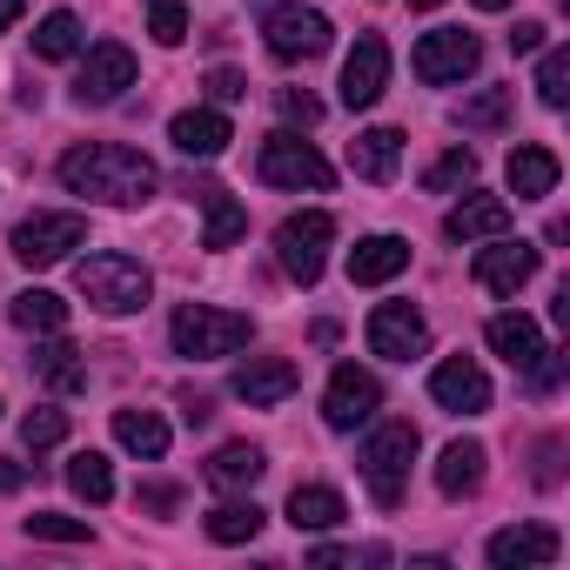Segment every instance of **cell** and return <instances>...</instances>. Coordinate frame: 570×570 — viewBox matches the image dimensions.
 Listing matches in <instances>:
<instances>
[{"label": "cell", "instance_id": "cell-11", "mask_svg": "<svg viewBox=\"0 0 570 570\" xmlns=\"http://www.w3.org/2000/svg\"><path fill=\"white\" fill-rule=\"evenodd\" d=\"M376 410H383L376 370L343 363V370L330 376V390H323V423H330V430H363V423H376Z\"/></svg>", "mask_w": 570, "mask_h": 570}, {"label": "cell", "instance_id": "cell-9", "mask_svg": "<svg viewBox=\"0 0 570 570\" xmlns=\"http://www.w3.org/2000/svg\"><path fill=\"white\" fill-rule=\"evenodd\" d=\"M410 68H416V81H430V88H456V81H470V75L483 68V41H476L470 28H436V35L416 41Z\"/></svg>", "mask_w": 570, "mask_h": 570}, {"label": "cell", "instance_id": "cell-27", "mask_svg": "<svg viewBox=\"0 0 570 570\" xmlns=\"http://www.w3.org/2000/svg\"><path fill=\"white\" fill-rule=\"evenodd\" d=\"M343 517H350L343 490H330V483H296L289 490V523L296 530H336Z\"/></svg>", "mask_w": 570, "mask_h": 570}, {"label": "cell", "instance_id": "cell-13", "mask_svg": "<svg viewBox=\"0 0 570 570\" xmlns=\"http://www.w3.org/2000/svg\"><path fill=\"white\" fill-rule=\"evenodd\" d=\"M423 350H430L423 309H410V303H376V309H370V356L410 363V356H423Z\"/></svg>", "mask_w": 570, "mask_h": 570}, {"label": "cell", "instance_id": "cell-15", "mask_svg": "<svg viewBox=\"0 0 570 570\" xmlns=\"http://www.w3.org/2000/svg\"><path fill=\"white\" fill-rule=\"evenodd\" d=\"M228 390H235L248 410H275V403H289V396L303 390V370H296L289 356H248Z\"/></svg>", "mask_w": 570, "mask_h": 570}, {"label": "cell", "instance_id": "cell-8", "mask_svg": "<svg viewBox=\"0 0 570 570\" xmlns=\"http://www.w3.org/2000/svg\"><path fill=\"white\" fill-rule=\"evenodd\" d=\"M88 242V222L75 215V208H41V215H28L21 228H14V262H28V268H55V262H68L75 248Z\"/></svg>", "mask_w": 570, "mask_h": 570}, {"label": "cell", "instance_id": "cell-18", "mask_svg": "<svg viewBox=\"0 0 570 570\" xmlns=\"http://www.w3.org/2000/svg\"><path fill=\"white\" fill-rule=\"evenodd\" d=\"M557 550H563V537L550 523H510L483 543V557L497 570H543V563H557Z\"/></svg>", "mask_w": 570, "mask_h": 570}, {"label": "cell", "instance_id": "cell-37", "mask_svg": "<svg viewBox=\"0 0 570 570\" xmlns=\"http://www.w3.org/2000/svg\"><path fill=\"white\" fill-rule=\"evenodd\" d=\"M61 436H68V410L41 403V410H28V416H21V443H28V450H55Z\"/></svg>", "mask_w": 570, "mask_h": 570}, {"label": "cell", "instance_id": "cell-33", "mask_svg": "<svg viewBox=\"0 0 570 570\" xmlns=\"http://www.w3.org/2000/svg\"><path fill=\"white\" fill-rule=\"evenodd\" d=\"M68 490L88 497V503H108V497H115V470H108V456H101V450H75V456H68Z\"/></svg>", "mask_w": 570, "mask_h": 570}, {"label": "cell", "instance_id": "cell-17", "mask_svg": "<svg viewBox=\"0 0 570 570\" xmlns=\"http://www.w3.org/2000/svg\"><path fill=\"white\" fill-rule=\"evenodd\" d=\"M390 88V41L383 35H356L350 61H343V108H376Z\"/></svg>", "mask_w": 570, "mask_h": 570}, {"label": "cell", "instance_id": "cell-30", "mask_svg": "<svg viewBox=\"0 0 570 570\" xmlns=\"http://www.w3.org/2000/svg\"><path fill=\"white\" fill-rule=\"evenodd\" d=\"M262 523H268V510H262L255 497H235V503H215V510L202 517V530H208L215 543H255V537H262Z\"/></svg>", "mask_w": 570, "mask_h": 570}, {"label": "cell", "instance_id": "cell-26", "mask_svg": "<svg viewBox=\"0 0 570 570\" xmlns=\"http://www.w3.org/2000/svg\"><path fill=\"white\" fill-rule=\"evenodd\" d=\"M490 350L510 363V370H523V363H537V350H543V330L530 323V316H517V309H503V316H490Z\"/></svg>", "mask_w": 570, "mask_h": 570}, {"label": "cell", "instance_id": "cell-28", "mask_svg": "<svg viewBox=\"0 0 570 570\" xmlns=\"http://www.w3.org/2000/svg\"><path fill=\"white\" fill-rule=\"evenodd\" d=\"M115 443H121L128 456L161 463V456H168V423H161L155 410H115Z\"/></svg>", "mask_w": 570, "mask_h": 570}, {"label": "cell", "instance_id": "cell-10", "mask_svg": "<svg viewBox=\"0 0 570 570\" xmlns=\"http://www.w3.org/2000/svg\"><path fill=\"white\" fill-rule=\"evenodd\" d=\"M128 88H135V55L121 41H95L88 61H81V75H75V101L81 108H115Z\"/></svg>", "mask_w": 570, "mask_h": 570}, {"label": "cell", "instance_id": "cell-44", "mask_svg": "<svg viewBox=\"0 0 570 570\" xmlns=\"http://www.w3.org/2000/svg\"><path fill=\"white\" fill-rule=\"evenodd\" d=\"M557 463H563V443H557V436H550V443H543V450H537V483H543V490H557V476H563V470H557Z\"/></svg>", "mask_w": 570, "mask_h": 570}, {"label": "cell", "instance_id": "cell-25", "mask_svg": "<svg viewBox=\"0 0 570 570\" xmlns=\"http://www.w3.org/2000/svg\"><path fill=\"white\" fill-rule=\"evenodd\" d=\"M557 175H563V161H557L550 148H537V141L510 148V195H517V202H543V195H557Z\"/></svg>", "mask_w": 570, "mask_h": 570}, {"label": "cell", "instance_id": "cell-19", "mask_svg": "<svg viewBox=\"0 0 570 570\" xmlns=\"http://www.w3.org/2000/svg\"><path fill=\"white\" fill-rule=\"evenodd\" d=\"M168 141H175L188 161H215V155L235 141V128H228L222 108H181V115L168 121Z\"/></svg>", "mask_w": 570, "mask_h": 570}, {"label": "cell", "instance_id": "cell-2", "mask_svg": "<svg viewBox=\"0 0 570 570\" xmlns=\"http://www.w3.org/2000/svg\"><path fill=\"white\" fill-rule=\"evenodd\" d=\"M75 289H81L88 309H101V316H135V309H148V296H155V275H148L135 255H121V248H95V255L75 262Z\"/></svg>", "mask_w": 570, "mask_h": 570}, {"label": "cell", "instance_id": "cell-31", "mask_svg": "<svg viewBox=\"0 0 570 570\" xmlns=\"http://www.w3.org/2000/svg\"><path fill=\"white\" fill-rule=\"evenodd\" d=\"M8 316H14V330H28V336H55V330H68V303H61L55 289H21V296L8 303Z\"/></svg>", "mask_w": 570, "mask_h": 570}, {"label": "cell", "instance_id": "cell-49", "mask_svg": "<svg viewBox=\"0 0 570 570\" xmlns=\"http://www.w3.org/2000/svg\"><path fill=\"white\" fill-rule=\"evenodd\" d=\"M410 8H416V14H430V8H443V0H410Z\"/></svg>", "mask_w": 570, "mask_h": 570}, {"label": "cell", "instance_id": "cell-23", "mask_svg": "<svg viewBox=\"0 0 570 570\" xmlns=\"http://www.w3.org/2000/svg\"><path fill=\"white\" fill-rule=\"evenodd\" d=\"M483 463H490V450L476 443V436H456L443 456H436V490L456 503V497H476L483 490Z\"/></svg>", "mask_w": 570, "mask_h": 570}, {"label": "cell", "instance_id": "cell-29", "mask_svg": "<svg viewBox=\"0 0 570 570\" xmlns=\"http://www.w3.org/2000/svg\"><path fill=\"white\" fill-rule=\"evenodd\" d=\"M262 470H268V456H262L255 443H222V450L208 456V483H215V490H255Z\"/></svg>", "mask_w": 570, "mask_h": 570}, {"label": "cell", "instance_id": "cell-47", "mask_svg": "<svg viewBox=\"0 0 570 570\" xmlns=\"http://www.w3.org/2000/svg\"><path fill=\"white\" fill-rule=\"evenodd\" d=\"M21 14H28V0H0V35H8V28H14Z\"/></svg>", "mask_w": 570, "mask_h": 570}, {"label": "cell", "instance_id": "cell-3", "mask_svg": "<svg viewBox=\"0 0 570 570\" xmlns=\"http://www.w3.org/2000/svg\"><path fill=\"white\" fill-rule=\"evenodd\" d=\"M363 483H370V497L383 503V510H396L403 497H410V463H416V423H403V416H390V423H376L370 436H363Z\"/></svg>", "mask_w": 570, "mask_h": 570}, {"label": "cell", "instance_id": "cell-34", "mask_svg": "<svg viewBox=\"0 0 570 570\" xmlns=\"http://www.w3.org/2000/svg\"><path fill=\"white\" fill-rule=\"evenodd\" d=\"M35 55H41V61H75V55H81V21H75L68 8H55V14L35 28Z\"/></svg>", "mask_w": 570, "mask_h": 570}, {"label": "cell", "instance_id": "cell-39", "mask_svg": "<svg viewBox=\"0 0 570 570\" xmlns=\"http://www.w3.org/2000/svg\"><path fill=\"white\" fill-rule=\"evenodd\" d=\"M28 537H41V543H88V523L81 517H61V510H35L28 517Z\"/></svg>", "mask_w": 570, "mask_h": 570}, {"label": "cell", "instance_id": "cell-1", "mask_svg": "<svg viewBox=\"0 0 570 570\" xmlns=\"http://www.w3.org/2000/svg\"><path fill=\"white\" fill-rule=\"evenodd\" d=\"M61 188L68 195H88V202H108V208H141L161 175L141 148H121V141H81L61 155Z\"/></svg>", "mask_w": 570, "mask_h": 570}, {"label": "cell", "instance_id": "cell-24", "mask_svg": "<svg viewBox=\"0 0 570 570\" xmlns=\"http://www.w3.org/2000/svg\"><path fill=\"white\" fill-rule=\"evenodd\" d=\"M350 168L363 181H396V168H403V128H363L350 141Z\"/></svg>", "mask_w": 570, "mask_h": 570}, {"label": "cell", "instance_id": "cell-36", "mask_svg": "<svg viewBox=\"0 0 570 570\" xmlns=\"http://www.w3.org/2000/svg\"><path fill=\"white\" fill-rule=\"evenodd\" d=\"M537 101L543 108H563L570 101V48H537Z\"/></svg>", "mask_w": 570, "mask_h": 570}, {"label": "cell", "instance_id": "cell-16", "mask_svg": "<svg viewBox=\"0 0 570 570\" xmlns=\"http://www.w3.org/2000/svg\"><path fill=\"white\" fill-rule=\"evenodd\" d=\"M537 275V248L530 242H510V235H490V248H476V282L490 296L517 303V289Z\"/></svg>", "mask_w": 570, "mask_h": 570}, {"label": "cell", "instance_id": "cell-35", "mask_svg": "<svg viewBox=\"0 0 570 570\" xmlns=\"http://www.w3.org/2000/svg\"><path fill=\"white\" fill-rule=\"evenodd\" d=\"M470 181H476V148H463V141L423 168V188L430 195H450V188H470Z\"/></svg>", "mask_w": 570, "mask_h": 570}, {"label": "cell", "instance_id": "cell-42", "mask_svg": "<svg viewBox=\"0 0 570 570\" xmlns=\"http://www.w3.org/2000/svg\"><path fill=\"white\" fill-rule=\"evenodd\" d=\"M242 95H248V75H235V68L208 75V101H242Z\"/></svg>", "mask_w": 570, "mask_h": 570}, {"label": "cell", "instance_id": "cell-43", "mask_svg": "<svg viewBox=\"0 0 570 570\" xmlns=\"http://www.w3.org/2000/svg\"><path fill=\"white\" fill-rule=\"evenodd\" d=\"M135 503H141V510H155V517H168V510L181 503V490H175V483H141V497H135Z\"/></svg>", "mask_w": 570, "mask_h": 570}, {"label": "cell", "instance_id": "cell-21", "mask_svg": "<svg viewBox=\"0 0 570 570\" xmlns=\"http://www.w3.org/2000/svg\"><path fill=\"white\" fill-rule=\"evenodd\" d=\"M443 235H450V242H490V235H510V202H503V195H463V202L443 215Z\"/></svg>", "mask_w": 570, "mask_h": 570}, {"label": "cell", "instance_id": "cell-45", "mask_svg": "<svg viewBox=\"0 0 570 570\" xmlns=\"http://www.w3.org/2000/svg\"><path fill=\"white\" fill-rule=\"evenodd\" d=\"M543 35H550L543 21H517V35H510V55H537V48H543Z\"/></svg>", "mask_w": 570, "mask_h": 570}, {"label": "cell", "instance_id": "cell-20", "mask_svg": "<svg viewBox=\"0 0 570 570\" xmlns=\"http://www.w3.org/2000/svg\"><path fill=\"white\" fill-rule=\"evenodd\" d=\"M410 268V242L403 235H363L350 248V282L356 289H383V282H396Z\"/></svg>", "mask_w": 570, "mask_h": 570}, {"label": "cell", "instance_id": "cell-5", "mask_svg": "<svg viewBox=\"0 0 570 570\" xmlns=\"http://www.w3.org/2000/svg\"><path fill=\"white\" fill-rule=\"evenodd\" d=\"M330 242H336V215L330 208H296L289 222L275 228V262L289 282H303V289H316L323 268H330Z\"/></svg>", "mask_w": 570, "mask_h": 570}, {"label": "cell", "instance_id": "cell-38", "mask_svg": "<svg viewBox=\"0 0 570 570\" xmlns=\"http://www.w3.org/2000/svg\"><path fill=\"white\" fill-rule=\"evenodd\" d=\"M148 35L161 48H181L188 41V8H181V0H148Z\"/></svg>", "mask_w": 570, "mask_h": 570}, {"label": "cell", "instance_id": "cell-40", "mask_svg": "<svg viewBox=\"0 0 570 570\" xmlns=\"http://www.w3.org/2000/svg\"><path fill=\"white\" fill-rule=\"evenodd\" d=\"M275 108H282V121H289V128H316L323 121V101L309 88H275Z\"/></svg>", "mask_w": 570, "mask_h": 570}, {"label": "cell", "instance_id": "cell-41", "mask_svg": "<svg viewBox=\"0 0 570 570\" xmlns=\"http://www.w3.org/2000/svg\"><path fill=\"white\" fill-rule=\"evenodd\" d=\"M563 350H537V363H523V383H530V396H550L557 383H563Z\"/></svg>", "mask_w": 570, "mask_h": 570}, {"label": "cell", "instance_id": "cell-12", "mask_svg": "<svg viewBox=\"0 0 570 570\" xmlns=\"http://www.w3.org/2000/svg\"><path fill=\"white\" fill-rule=\"evenodd\" d=\"M181 195H188V202H202V248H235V242L248 235V208H242L222 181L188 175V181H181Z\"/></svg>", "mask_w": 570, "mask_h": 570}, {"label": "cell", "instance_id": "cell-46", "mask_svg": "<svg viewBox=\"0 0 570 570\" xmlns=\"http://www.w3.org/2000/svg\"><path fill=\"white\" fill-rule=\"evenodd\" d=\"M21 483H28V470H21V463H14V456H0V497H14V490H21Z\"/></svg>", "mask_w": 570, "mask_h": 570}, {"label": "cell", "instance_id": "cell-48", "mask_svg": "<svg viewBox=\"0 0 570 570\" xmlns=\"http://www.w3.org/2000/svg\"><path fill=\"white\" fill-rule=\"evenodd\" d=\"M476 8H483V14H503V8H510V0H476Z\"/></svg>", "mask_w": 570, "mask_h": 570}, {"label": "cell", "instance_id": "cell-6", "mask_svg": "<svg viewBox=\"0 0 570 570\" xmlns=\"http://www.w3.org/2000/svg\"><path fill=\"white\" fill-rule=\"evenodd\" d=\"M255 175H262L268 188H289V195H323V188L336 181V168H330L303 135H268L262 155H255Z\"/></svg>", "mask_w": 570, "mask_h": 570}, {"label": "cell", "instance_id": "cell-14", "mask_svg": "<svg viewBox=\"0 0 570 570\" xmlns=\"http://www.w3.org/2000/svg\"><path fill=\"white\" fill-rule=\"evenodd\" d=\"M430 396H436V410H450V416H483V410H490V376H483V363H470V356H443V363L430 370Z\"/></svg>", "mask_w": 570, "mask_h": 570}, {"label": "cell", "instance_id": "cell-22", "mask_svg": "<svg viewBox=\"0 0 570 570\" xmlns=\"http://www.w3.org/2000/svg\"><path fill=\"white\" fill-rule=\"evenodd\" d=\"M28 363H35V383H41V390H55V396H81V390H88V363H81V350H75L61 330H55Z\"/></svg>", "mask_w": 570, "mask_h": 570}, {"label": "cell", "instance_id": "cell-7", "mask_svg": "<svg viewBox=\"0 0 570 570\" xmlns=\"http://www.w3.org/2000/svg\"><path fill=\"white\" fill-rule=\"evenodd\" d=\"M262 41H268L275 61H316V55H330L336 28H330L323 8H303V0H289V8H268V14H262Z\"/></svg>", "mask_w": 570, "mask_h": 570}, {"label": "cell", "instance_id": "cell-32", "mask_svg": "<svg viewBox=\"0 0 570 570\" xmlns=\"http://www.w3.org/2000/svg\"><path fill=\"white\" fill-rule=\"evenodd\" d=\"M510 115H517V88H476V95L456 108V121H463V128H476V135L510 128Z\"/></svg>", "mask_w": 570, "mask_h": 570}, {"label": "cell", "instance_id": "cell-4", "mask_svg": "<svg viewBox=\"0 0 570 570\" xmlns=\"http://www.w3.org/2000/svg\"><path fill=\"white\" fill-rule=\"evenodd\" d=\"M248 336H255V323H248L242 309H215V303H181L175 323H168L175 356H195V363L235 356V350H248Z\"/></svg>", "mask_w": 570, "mask_h": 570}]
</instances>
